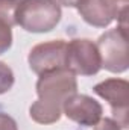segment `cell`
Returning a JSON list of instances; mask_svg holds the SVG:
<instances>
[{"label":"cell","instance_id":"obj_1","mask_svg":"<svg viewBox=\"0 0 129 130\" xmlns=\"http://www.w3.org/2000/svg\"><path fill=\"white\" fill-rule=\"evenodd\" d=\"M38 100L29 107V115L38 124H53L62 115V104L78 92L76 74L67 68H56L40 74L35 85Z\"/></svg>","mask_w":129,"mask_h":130},{"label":"cell","instance_id":"obj_2","mask_svg":"<svg viewBox=\"0 0 129 130\" xmlns=\"http://www.w3.org/2000/svg\"><path fill=\"white\" fill-rule=\"evenodd\" d=\"M61 15V5L56 0H21L15 21L26 32L46 33L58 26Z\"/></svg>","mask_w":129,"mask_h":130},{"label":"cell","instance_id":"obj_3","mask_svg":"<svg viewBox=\"0 0 129 130\" xmlns=\"http://www.w3.org/2000/svg\"><path fill=\"white\" fill-rule=\"evenodd\" d=\"M97 50L100 55L102 68L111 73H125L129 67L128 58V30L125 26H117L97 39Z\"/></svg>","mask_w":129,"mask_h":130},{"label":"cell","instance_id":"obj_4","mask_svg":"<svg viewBox=\"0 0 129 130\" xmlns=\"http://www.w3.org/2000/svg\"><path fill=\"white\" fill-rule=\"evenodd\" d=\"M65 68L79 76L97 74L102 68L97 45L87 38H76L67 42Z\"/></svg>","mask_w":129,"mask_h":130},{"label":"cell","instance_id":"obj_5","mask_svg":"<svg viewBox=\"0 0 129 130\" xmlns=\"http://www.w3.org/2000/svg\"><path fill=\"white\" fill-rule=\"evenodd\" d=\"M94 94L103 100H106L111 106V112H112V120L122 127V129H128L129 121V83L125 79H106L100 83L94 85L93 88Z\"/></svg>","mask_w":129,"mask_h":130},{"label":"cell","instance_id":"obj_6","mask_svg":"<svg viewBox=\"0 0 129 130\" xmlns=\"http://www.w3.org/2000/svg\"><path fill=\"white\" fill-rule=\"evenodd\" d=\"M76 9L82 17V20L90 26L106 27L117 18L120 21L119 26L126 27L128 9L122 11L114 3V0H82Z\"/></svg>","mask_w":129,"mask_h":130},{"label":"cell","instance_id":"obj_7","mask_svg":"<svg viewBox=\"0 0 129 130\" xmlns=\"http://www.w3.org/2000/svg\"><path fill=\"white\" fill-rule=\"evenodd\" d=\"M65 50H67V42L64 39H53V41L36 44L35 47H32L28 56L31 70L40 76L46 71L64 68Z\"/></svg>","mask_w":129,"mask_h":130},{"label":"cell","instance_id":"obj_8","mask_svg":"<svg viewBox=\"0 0 129 130\" xmlns=\"http://www.w3.org/2000/svg\"><path fill=\"white\" fill-rule=\"evenodd\" d=\"M62 113L79 126L93 127L102 120L103 107L93 97L76 92L64 101Z\"/></svg>","mask_w":129,"mask_h":130},{"label":"cell","instance_id":"obj_9","mask_svg":"<svg viewBox=\"0 0 129 130\" xmlns=\"http://www.w3.org/2000/svg\"><path fill=\"white\" fill-rule=\"evenodd\" d=\"M21 0H0V20L8 26H15V14Z\"/></svg>","mask_w":129,"mask_h":130},{"label":"cell","instance_id":"obj_10","mask_svg":"<svg viewBox=\"0 0 129 130\" xmlns=\"http://www.w3.org/2000/svg\"><path fill=\"white\" fill-rule=\"evenodd\" d=\"M14 82H15L14 71L5 62H0V95L8 92L14 86Z\"/></svg>","mask_w":129,"mask_h":130},{"label":"cell","instance_id":"obj_11","mask_svg":"<svg viewBox=\"0 0 129 130\" xmlns=\"http://www.w3.org/2000/svg\"><path fill=\"white\" fill-rule=\"evenodd\" d=\"M12 45V27L0 20V55L6 53Z\"/></svg>","mask_w":129,"mask_h":130},{"label":"cell","instance_id":"obj_12","mask_svg":"<svg viewBox=\"0 0 129 130\" xmlns=\"http://www.w3.org/2000/svg\"><path fill=\"white\" fill-rule=\"evenodd\" d=\"M0 130H18L17 121L11 115L0 112Z\"/></svg>","mask_w":129,"mask_h":130},{"label":"cell","instance_id":"obj_13","mask_svg":"<svg viewBox=\"0 0 129 130\" xmlns=\"http://www.w3.org/2000/svg\"><path fill=\"white\" fill-rule=\"evenodd\" d=\"M93 130H122V127L112 118H102Z\"/></svg>","mask_w":129,"mask_h":130},{"label":"cell","instance_id":"obj_14","mask_svg":"<svg viewBox=\"0 0 129 130\" xmlns=\"http://www.w3.org/2000/svg\"><path fill=\"white\" fill-rule=\"evenodd\" d=\"M56 2L62 6H67V8H78L82 0H56Z\"/></svg>","mask_w":129,"mask_h":130},{"label":"cell","instance_id":"obj_15","mask_svg":"<svg viewBox=\"0 0 129 130\" xmlns=\"http://www.w3.org/2000/svg\"><path fill=\"white\" fill-rule=\"evenodd\" d=\"M114 3H115L122 11H126V9H128V5H129V0H114Z\"/></svg>","mask_w":129,"mask_h":130}]
</instances>
